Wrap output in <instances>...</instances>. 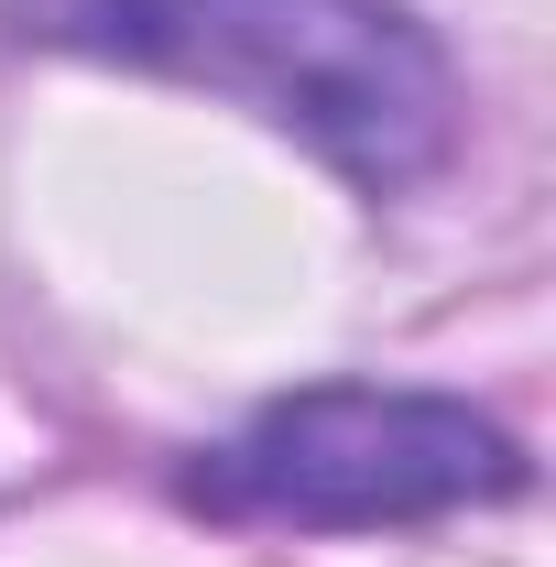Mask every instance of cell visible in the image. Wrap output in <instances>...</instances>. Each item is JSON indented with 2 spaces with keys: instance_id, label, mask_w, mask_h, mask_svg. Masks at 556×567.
Listing matches in <instances>:
<instances>
[{
  "instance_id": "6da1fadb",
  "label": "cell",
  "mask_w": 556,
  "mask_h": 567,
  "mask_svg": "<svg viewBox=\"0 0 556 567\" xmlns=\"http://www.w3.org/2000/svg\"><path fill=\"white\" fill-rule=\"evenodd\" d=\"M76 55L208 87L393 197L459 142V66L404 0H76Z\"/></svg>"
},
{
  "instance_id": "7a4b0ae2",
  "label": "cell",
  "mask_w": 556,
  "mask_h": 567,
  "mask_svg": "<svg viewBox=\"0 0 556 567\" xmlns=\"http://www.w3.org/2000/svg\"><path fill=\"white\" fill-rule=\"evenodd\" d=\"M524 492V447L459 393H382V382H317L284 393L197 470L208 513L240 524H306V535H371L470 502Z\"/></svg>"
}]
</instances>
